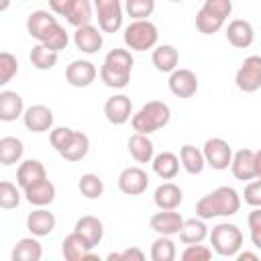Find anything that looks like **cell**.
<instances>
[{
  "label": "cell",
  "mask_w": 261,
  "mask_h": 261,
  "mask_svg": "<svg viewBox=\"0 0 261 261\" xmlns=\"http://www.w3.org/2000/svg\"><path fill=\"white\" fill-rule=\"evenodd\" d=\"M128 153L137 163H151L155 157V147H153V141L149 139V135L135 133L128 139Z\"/></svg>",
  "instance_id": "cell-26"
},
{
  "label": "cell",
  "mask_w": 261,
  "mask_h": 261,
  "mask_svg": "<svg viewBox=\"0 0 261 261\" xmlns=\"http://www.w3.org/2000/svg\"><path fill=\"white\" fill-rule=\"evenodd\" d=\"M41 179H47V169H45V165L41 161L27 159V161H22L18 165V169H16V184L22 190L33 186V184H37V181H41Z\"/></svg>",
  "instance_id": "cell-24"
},
{
  "label": "cell",
  "mask_w": 261,
  "mask_h": 261,
  "mask_svg": "<svg viewBox=\"0 0 261 261\" xmlns=\"http://www.w3.org/2000/svg\"><path fill=\"white\" fill-rule=\"evenodd\" d=\"M73 133H75V130L69 128V126H57V128H53L51 135H49V141H51L53 149H55L57 153H61V151L67 147V143L71 141Z\"/></svg>",
  "instance_id": "cell-42"
},
{
  "label": "cell",
  "mask_w": 261,
  "mask_h": 261,
  "mask_svg": "<svg viewBox=\"0 0 261 261\" xmlns=\"http://www.w3.org/2000/svg\"><path fill=\"white\" fill-rule=\"evenodd\" d=\"M249 222V232H251V243L255 245V249L261 251V206L253 208L247 216Z\"/></svg>",
  "instance_id": "cell-43"
},
{
  "label": "cell",
  "mask_w": 261,
  "mask_h": 261,
  "mask_svg": "<svg viewBox=\"0 0 261 261\" xmlns=\"http://www.w3.org/2000/svg\"><path fill=\"white\" fill-rule=\"evenodd\" d=\"M124 10L133 20H145L155 10V0H126Z\"/></svg>",
  "instance_id": "cell-39"
},
{
  "label": "cell",
  "mask_w": 261,
  "mask_h": 261,
  "mask_svg": "<svg viewBox=\"0 0 261 261\" xmlns=\"http://www.w3.org/2000/svg\"><path fill=\"white\" fill-rule=\"evenodd\" d=\"M98 27L104 33H116L122 27V4L120 0H94Z\"/></svg>",
  "instance_id": "cell-9"
},
{
  "label": "cell",
  "mask_w": 261,
  "mask_h": 261,
  "mask_svg": "<svg viewBox=\"0 0 261 261\" xmlns=\"http://www.w3.org/2000/svg\"><path fill=\"white\" fill-rule=\"evenodd\" d=\"M179 161L184 165V169L190 173V175H200L206 167V159H204V153L194 147V145H184L179 149Z\"/></svg>",
  "instance_id": "cell-31"
},
{
  "label": "cell",
  "mask_w": 261,
  "mask_h": 261,
  "mask_svg": "<svg viewBox=\"0 0 261 261\" xmlns=\"http://www.w3.org/2000/svg\"><path fill=\"white\" fill-rule=\"evenodd\" d=\"M88 151H90V139H88V135L82 133V130H75L73 137H71V141L67 143V147L59 155L65 161H80V159H84L88 155Z\"/></svg>",
  "instance_id": "cell-32"
},
{
  "label": "cell",
  "mask_w": 261,
  "mask_h": 261,
  "mask_svg": "<svg viewBox=\"0 0 261 261\" xmlns=\"http://www.w3.org/2000/svg\"><path fill=\"white\" fill-rule=\"evenodd\" d=\"M230 171L237 179L241 181H249L257 177V169H255V151L251 149H241L232 155L230 161Z\"/></svg>",
  "instance_id": "cell-20"
},
{
  "label": "cell",
  "mask_w": 261,
  "mask_h": 261,
  "mask_svg": "<svg viewBox=\"0 0 261 261\" xmlns=\"http://www.w3.org/2000/svg\"><path fill=\"white\" fill-rule=\"evenodd\" d=\"M41 255H43V247L33 237L20 239L12 249V261H39Z\"/></svg>",
  "instance_id": "cell-33"
},
{
  "label": "cell",
  "mask_w": 261,
  "mask_h": 261,
  "mask_svg": "<svg viewBox=\"0 0 261 261\" xmlns=\"http://www.w3.org/2000/svg\"><path fill=\"white\" fill-rule=\"evenodd\" d=\"M153 202L159 210H175L184 202V192L173 181H165V184L155 188Z\"/></svg>",
  "instance_id": "cell-21"
},
{
  "label": "cell",
  "mask_w": 261,
  "mask_h": 261,
  "mask_svg": "<svg viewBox=\"0 0 261 261\" xmlns=\"http://www.w3.org/2000/svg\"><path fill=\"white\" fill-rule=\"evenodd\" d=\"M18 204H20V190L12 181L4 179L0 184V206L4 210H10V208H16Z\"/></svg>",
  "instance_id": "cell-40"
},
{
  "label": "cell",
  "mask_w": 261,
  "mask_h": 261,
  "mask_svg": "<svg viewBox=\"0 0 261 261\" xmlns=\"http://www.w3.org/2000/svg\"><path fill=\"white\" fill-rule=\"evenodd\" d=\"M169 90L177 98H192L198 92V77L192 69H175L169 73Z\"/></svg>",
  "instance_id": "cell-17"
},
{
  "label": "cell",
  "mask_w": 261,
  "mask_h": 261,
  "mask_svg": "<svg viewBox=\"0 0 261 261\" xmlns=\"http://www.w3.org/2000/svg\"><path fill=\"white\" fill-rule=\"evenodd\" d=\"M102 29L100 27H94V24H82L75 29L73 33V45L82 51V53H98L104 45V37L100 33Z\"/></svg>",
  "instance_id": "cell-13"
},
{
  "label": "cell",
  "mask_w": 261,
  "mask_h": 261,
  "mask_svg": "<svg viewBox=\"0 0 261 261\" xmlns=\"http://www.w3.org/2000/svg\"><path fill=\"white\" fill-rule=\"evenodd\" d=\"M232 12V0H204L196 14V29L202 35H214L222 29L224 20Z\"/></svg>",
  "instance_id": "cell-5"
},
{
  "label": "cell",
  "mask_w": 261,
  "mask_h": 261,
  "mask_svg": "<svg viewBox=\"0 0 261 261\" xmlns=\"http://www.w3.org/2000/svg\"><path fill=\"white\" fill-rule=\"evenodd\" d=\"M24 192V198L29 204L33 206H49L53 200H55V186L49 181V179H41L29 188L22 190Z\"/></svg>",
  "instance_id": "cell-27"
},
{
  "label": "cell",
  "mask_w": 261,
  "mask_h": 261,
  "mask_svg": "<svg viewBox=\"0 0 261 261\" xmlns=\"http://www.w3.org/2000/svg\"><path fill=\"white\" fill-rule=\"evenodd\" d=\"M255 169H257V177H261V149L255 151Z\"/></svg>",
  "instance_id": "cell-49"
},
{
  "label": "cell",
  "mask_w": 261,
  "mask_h": 261,
  "mask_svg": "<svg viewBox=\"0 0 261 261\" xmlns=\"http://www.w3.org/2000/svg\"><path fill=\"white\" fill-rule=\"evenodd\" d=\"M210 245L220 257H237L243 247V232L232 222H220L210 230Z\"/></svg>",
  "instance_id": "cell-6"
},
{
  "label": "cell",
  "mask_w": 261,
  "mask_h": 261,
  "mask_svg": "<svg viewBox=\"0 0 261 261\" xmlns=\"http://www.w3.org/2000/svg\"><path fill=\"white\" fill-rule=\"evenodd\" d=\"M234 84L241 92H257L261 88V55H249L245 57V61L241 63L237 75H234Z\"/></svg>",
  "instance_id": "cell-8"
},
{
  "label": "cell",
  "mask_w": 261,
  "mask_h": 261,
  "mask_svg": "<svg viewBox=\"0 0 261 261\" xmlns=\"http://www.w3.org/2000/svg\"><path fill=\"white\" fill-rule=\"evenodd\" d=\"M208 237V226L204 222V218L196 216V218H188L184 220V226L179 230V241L184 245H196L202 243Z\"/></svg>",
  "instance_id": "cell-30"
},
{
  "label": "cell",
  "mask_w": 261,
  "mask_h": 261,
  "mask_svg": "<svg viewBox=\"0 0 261 261\" xmlns=\"http://www.w3.org/2000/svg\"><path fill=\"white\" fill-rule=\"evenodd\" d=\"M122 39H124V45L130 51H147V49H153L157 45L159 31H157V27L149 18H145V20H133L124 29Z\"/></svg>",
  "instance_id": "cell-7"
},
{
  "label": "cell",
  "mask_w": 261,
  "mask_h": 261,
  "mask_svg": "<svg viewBox=\"0 0 261 261\" xmlns=\"http://www.w3.org/2000/svg\"><path fill=\"white\" fill-rule=\"evenodd\" d=\"M171 2H181V0H171Z\"/></svg>",
  "instance_id": "cell-51"
},
{
  "label": "cell",
  "mask_w": 261,
  "mask_h": 261,
  "mask_svg": "<svg viewBox=\"0 0 261 261\" xmlns=\"http://www.w3.org/2000/svg\"><path fill=\"white\" fill-rule=\"evenodd\" d=\"M22 122L31 133H47L53 126V112L45 104H33L24 110Z\"/></svg>",
  "instance_id": "cell-15"
},
{
  "label": "cell",
  "mask_w": 261,
  "mask_h": 261,
  "mask_svg": "<svg viewBox=\"0 0 261 261\" xmlns=\"http://www.w3.org/2000/svg\"><path fill=\"white\" fill-rule=\"evenodd\" d=\"M133 55L128 49H112L106 53L102 67H100V80L104 86L112 90H122L130 82V71H133Z\"/></svg>",
  "instance_id": "cell-3"
},
{
  "label": "cell",
  "mask_w": 261,
  "mask_h": 261,
  "mask_svg": "<svg viewBox=\"0 0 261 261\" xmlns=\"http://www.w3.org/2000/svg\"><path fill=\"white\" fill-rule=\"evenodd\" d=\"M27 228L33 232V237H47L55 228V214L45 206H39L27 216Z\"/></svg>",
  "instance_id": "cell-22"
},
{
  "label": "cell",
  "mask_w": 261,
  "mask_h": 261,
  "mask_svg": "<svg viewBox=\"0 0 261 261\" xmlns=\"http://www.w3.org/2000/svg\"><path fill=\"white\" fill-rule=\"evenodd\" d=\"M75 0H49V8L57 16H67Z\"/></svg>",
  "instance_id": "cell-47"
},
{
  "label": "cell",
  "mask_w": 261,
  "mask_h": 261,
  "mask_svg": "<svg viewBox=\"0 0 261 261\" xmlns=\"http://www.w3.org/2000/svg\"><path fill=\"white\" fill-rule=\"evenodd\" d=\"M24 145L16 137H2L0 139V163L2 165H14L22 159Z\"/></svg>",
  "instance_id": "cell-34"
},
{
  "label": "cell",
  "mask_w": 261,
  "mask_h": 261,
  "mask_svg": "<svg viewBox=\"0 0 261 261\" xmlns=\"http://www.w3.org/2000/svg\"><path fill=\"white\" fill-rule=\"evenodd\" d=\"M241 208V196L230 186H220L196 202V216L210 220L218 216H232Z\"/></svg>",
  "instance_id": "cell-2"
},
{
  "label": "cell",
  "mask_w": 261,
  "mask_h": 261,
  "mask_svg": "<svg viewBox=\"0 0 261 261\" xmlns=\"http://www.w3.org/2000/svg\"><path fill=\"white\" fill-rule=\"evenodd\" d=\"M151 61L155 65L157 71L161 73H171L177 69V63H179V53L173 45H159L153 49V55H151Z\"/></svg>",
  "instance_id": "cell-25"
},
{
  "label": "cell",
  "mask_w": 261,
  "mask_h": 261,
  "mask_svg": "<svg viewBox=\"0 0 261 261\" xmlns=\"http://www.w3.org/2000/svg\"><path fill=\"white\" fill-rule=\"evenodd\" d=\"M130 114H133V102L124 94H114L104 102V116L108 122L116 126L128 122V118H133Z\"/></svg>",
  "instance_id": "cell-11"
},
{
  "label": "cell",
  "mask_w": 261,
  "mask_h": 261,
  "mask_svg": "<svg viewBox=\"0 0 261 261\" xmlns=\"http://www.w3.org/2000/svg\"><path fill=\"white\" fill-rule=\"evenodd\" d=\"M149 175L141 167H124L118 175V190L126 196H139L147 190Z\"/></svg>",
  "instance_id": "cell-12"
},
{
  "label": "cell",
  "mask_w": 261,
  "mask_h": 261,
  "mask_svg": "<svg viewBox=\"0 0 261 261\" xmlns=\"http://www.w3.org/2000/svg\"><path fill=\"white\" fill-rule=\"evenodd\" d=\"M73 230L80 232V234L90 243L92 249H94L96 245H100V241H102V237H104V224H102V220L96 218V216H90V214L77 218Z\"/></svg>",
  "instance_id": "cell-28"
},
{
  "label": "cell",
  "mask_w": 261,
  "mask_h": 261,
  "mask_svg": "<svg viewBox=\"0 0 261 261\" xmlns=\"http://www.w3.org/2000/svg\"><path fill=\"white\" fill-rule=\"evenodd\" d=\"M149 226L157 232V234H165V237H173L179 234L181 226H184V218L179 212L175 210H159L149 218Z\"/></svg>",
  "instance_id": "cell-16"
},
{
  "label": "cell",
  "mask_w": 261,
  "mask_h": 261,
  "mask_svg": "<svg viewBox=\"0 0 261 261\" xmlns=\"http://www.w3.org/2000/svg\"><path fill=\"white\" fill-rule=\"evenodd\" d=\"M96 75H98L96 65L86 59H75L65 69V80L73 88H88L96 80Z\"/></svg>",
  "instance_id": "cell-14"
},
{
  "label": "cell",
  "mask_w": 261,
  "mask_h": 261,
  "mask_svg": "<svg viewBox=\"0 0 261 261\" xmlns=\"http://www.w3.org/2000/svg\"><path fill=\"white\" fill-rule=\"evenodd\" d=\"M153 165V173L161 179H173L179 171V159L175 153L171 151H163V153H157L151 161Z\"/></svg>",
  "instance_id": "cell-29"
},
{
  "label": "cell",
  "mask_w": 261,
  "mask_h": 261,
  "mask_svg": "<svg viewBox=\"0 0 261 261\" xmlns=\"http://www.w3.org/2000/svg\"><path fill=\"white\" fill-rule=\"evenodd\" d=\"M171 118V110L165 102L161 100H151L147 104H143L139 108L137 114H133L130 118V124L137 133H143V135H151L159 128H163Z\"/></svg>",
  "instance_id": "cell-4"
},
{
  "label": "cell",
  "mask_w": 261,
  "mask_h": 261,
  "mask_svg": "<svg viewBox=\"0 0 261 261\" xmlns=\"http://www.w3.org/2000/svg\"><path fill=\"white\" fill-rule=\"evenodd\" d=\"M108 261H143L145 259V253L137 247H130V249H124L120 253H110L106 257Z\"/></svg>",
  "instance_id": "cell-46"
},
{
  "label": "cell",
  "mask_w": 261,
  "mask_h": 261,
  "mask_svg": "<svg viewBox=\"0 0 261 261\" xmlns=\"http://www.w3.org/2000/svg\"><path fill=\"white\" fill-rule=\"evenodd\" d=\"M253 39H255V31H253V24L249 20H243V18H234L228 22L226 27V41L237 47V49H247L253 45Z\"/></svg>",
  "instance_id": "cell-19"
},
{
  "label": "cell",
  "mask_w": 261,
  "mask_h": 261,
  "mask_svg": "<svg viewBox=\"0 0 261 261\" xmlns=\"http://www.w3.org/2000/svg\"><path fill=\"white\" fill-rule=\"evenodd\" d=\"M177 255L175 251V243L171 241V237L159 234L153 245H151V259L153 261H173Z\"/></svg>",
  "instance_id": "cell-36"
},
{
  "label": "cell",
  "mask_w": 261,
  "mask_h": 261,
  "mask_svg": "<svg viewBox=\"0 0 261 261\" xmlns=\"http://www.w3.org/2000/svg\"><path fill=\"white\" fill-rule=\"evenodd\" d=\"M243 198L249 206L253 208H259L261 206V177L255 179V181H249L245 186V192H243Z\"/></svg>",
  "instance_id": "cell-45"
},
{
  "label": "cell",
  "mask_w": 261,
  "mask_h": 261,
  "mask_svg": "<svg viewBox=\"0 0 261 261\" xmlns=\"http://www.w3.org/2000/svg\"><path fill=\"white\" fill-rule=\"evenodd\" d=\"M237 259H239V261H245V259L257 261V253H249V251H243V253H237Z\"/></svg>",
  "instance_id": "cell-48"
},
{
  "label": "cell",
  "mask_w": 261,
  "mask_h": 261,
  "mask_svg": "<svg viewBox=\"0 0 261 261\" xmlns=\"http://www.w3.org/2000/svg\"><path fill=\"white\" fill-rule=\"evenodd\" d=\"M29 59H31L33 67H37V69H41V71H47V69H53V67L57 65L59 53L53 51V49H49L47 45L39 43V45H35V47L31 49Z\"/></svg>",
  "instance_id": "cell-35"
},
{
  "label": "cell",
  "mask_w": 261,
  "mask_h": 261,
  "mask_svg": "<svg viewBox=\"0 0 261 261\" xmlns=\"http://www.w3.org/2000/svg\"><path fill=\"white\" fill-rule=\"evenodd\" d=\"M18 71V61L12 53L2 51L0 53V86H6Z\"/></svg>",
  "instance_id": "cell-41"
},
{
  "label": "cell",
  "mask_w": 261,
  "mask_h": 261,
  "mask_svg": "<svg viewBox=\"0 0 261 261\" xmlns=\"http://www.w3.org/2000/svg\"><path fill=\"white\" fill-rule=\"evenodd\" d=\"M8 6H10V0H2V2H0V10H6Z\"/></svg>",
  "instance_id": "cell-50"
},
{
  "label": "cell",
  "mask_w": 261,
  "mask_h": 261,
  "mask_svg": "<svg viewBox=\"0 0 261 261\" xmlns=\"http://www.w3.org/2000/svg\"><path fill=\"white\" fill-rule=\"evenodd\" d=\"M77 188H80L82 196H86L88 200H96L104 192V181L96 173H84L77 181Z\"/></svg>",
  "instance_id": "cell-38"
},
{
  "label": "cell",
  "mask_w": 261,
  "mask_h": 261,
  "mask_svg": "<svg viewBox=\"0 0 261 261\" xmlns=\"http://www.w3.org/2000/svg\"><path fill=\"white\" fill-rule=\"evenodd\" d=\"M212 257V249L202 245V243H196V245H188L186 251L181 253V259L184 261H208Z\"/></svg>",
  "instance_id": "cell-44"
},
{
  "label": "cell",
  "mask_w": 261,
  "mask_h": 261,
  "mask_svg": "<svg viewBox=\"0 0 261 261\" xmlns=\"http://www.w3.org/2000/svg\"><path fill=\"white\" fill-rule=\"evenodd\" d=\"M27 33L33 39H37L39 43L47 45L49 49H53L57 53L61 49H65L67 43H69V37L65 33V29L59 24L57 16H53L47 10H35V12L29 14V18H27Z\"/></svg>",
  "instance_id": "cell-1"
},
{
  "label": "cell",
  "mask_w": 261,
  "mask_h": 261,
  "mask_svg": "<svg viewBox=\"0 0 261 261\" xmlns=\"http://www.w3.org/2000/svg\"><path fill=\"white\" fill-rule=\"evenodd\" d=\"M61 253L67 261H86V259H96V255L92 253L90 243L80 234V232H71L63 239L61 243Z\"/></svg>",
  "instance_id": "cell-18"
},
{
  "label": "cell",
  "mask_w": 261,
  "mask_h": 261,
  "mask_svg": "<svg viewBox=\"0 0 261 261\" xmlns=\"http://www.w3.org/2000/svg\"><path fill=\"white\" fill-rule=\"evenodd\" d=\"M22 114H24V104H22L20 94L14 92V90L0 92V120L2 122H12Z\"/></svg>",
  "instance_id": "cell-23"
},
{
  "label": "cell",
  "mask_w": 261,
  "mask_h": 261,
  "mask_svg": "<svg viewBox=\"0 0 261 261\" xmlns=\"http://www.w3.org/2000/svg\"><path fill=\"white\" fill-rule=\"evenodd\" d=\"M204 159H206V165H210L212 169H228L230 167V161H232V149L230 145L220 139V137H212L204 143Z\"/></svg>",
  "instance_id": "cell-10"
},
{
  "label": "cell",
  "mask_w": 261,
  "mask_h": 261,
  "mask_svg": "<svg viewBox=\"0 0 261 261\" xmlns=\"http://www.w3.org/2000/svg\"><path fill=\"white\" fill-rule=\"evenodd\" d=\"M94 18V12H92V4L90 0H75L69 14L65 16V20L71 24V27H82V24H90V20Z\"/></svg>",
  "instance_id": "cell-37"
}]
</instances>
